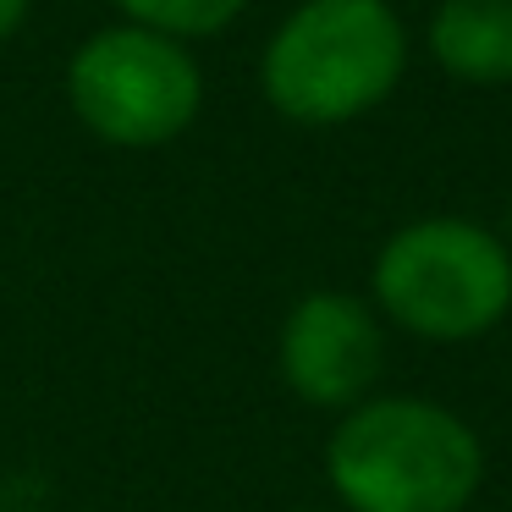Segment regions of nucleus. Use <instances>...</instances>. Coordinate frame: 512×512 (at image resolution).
<instances>
[{
  "mask_svg": "<svg viewBox=\"0 0 512 512\" xmlns=\"http://www.w3.org/2000/svg\"><path fill=\"white\" fill-rule=\"evenodd\" d=\"M435 67L468 89L512 83V0H441L424 28Z\"/></svg>",
  "mask_w": 512,
  "mask_h": 512,
  "instance_id": "423d86ee",
  "label": "nucleus"
},
{
  "mask_svg": "<svg viewBox=\"0 0 512 512\" xmlns=\"http://www.w3.org/2000/svg\"><path fill=\"white\" fill-rule=\"evenodd\" d=\"M28 6H34V0H0V45L28 23Z\"/></svg>",
  "mask_w": 512,
  "mask_h": 512,
  "instance_id": "6e6552de",
  "label": "nucleus"
},
{
  "mask_svg": "<svg viewBox=\"0 0 512 512\" xmlns=\"http://www.w3.org/2000/svg\"><path fill=\"white\" fill-rule=\"evenodd\" d=\"M347 512H463L485 485V441L435 397H364L325 441Z\"/></svg>",
  "mask_w": 512,
  "mask_h": 512,
  "instance_id": "f257e3e1",
  "label": "nucleus"
},
{
  "mask_svg": "<svg viewBox=\"0 0 512 512\" xmlns=\"http://www.w3.org/2000/svg\"><path fill=\"white\" fill-rule=\"evenodd\" d=\"M243 6L248 0H116V12H122L133 28L166 34V39H177V45L221 34Z\"/></svg>",
  "mask_w": 512,
  "mask_h": 512,
  "instance_id": "0eeeda50",
  "label": "nucleus"
},
{
  "mask_svg": "<svg viewBox=\"0 0 512 512\" xmlns=\"http://www.w3.org/2000/svg\"><path fill=\"white\" fill-rule=\"evenodd\" d=\"M408 72V28L391 0H303L259 56L270 111L298 127H342L391 100Z\"/></svg>",
  "mask_w": 512,
  "mask_h": 512,
  "instance_id": "f03ea898",
  "label": "nucleus"
},
{
  "mask_svg": "<svg viewBox=\"0 0 512 512\" xmlns=\"http://www.w3.org/2000/svg\"><path fill=\"white\" fill-rule=\"evenodd\" d=\"M281 380L309 408H358L386 369L380 314L353 292H309L281 320Z\"/></svg>",
  "mask_w": 512,
  "mask_h": 512,
  "instance_id": "39448f33",
  "label": "nucleus"
},
{
  "mask_svg": "<svg viewBox=\"0 0 512 512\" xmlns=\"http://www.w3.org/2000/svg\"><path fill=\"white\" fill-rule=\"evenodd\" d=\"M375 309L419 342H474L512 314V248L463 215H424L380 243Z\"/></svg>",
  "mask_w": 512,
  "mask_h": 512,
  "instance_id": "7ed1b4c3",
  "label": "nucleus"
},
{
  "mask_svg": "<svg viewBox=\"0 0 512 512\" xmlns=\"http://www.w3.org/2000/svg\"><path fill=\"white\" fill-rule=\"evenodd\" d=\"M67 105L100 144L160 149L199 122L204 78L188 45L133 23H111L72 50Z\"/></svg>",
  "mask_w": 512,
  "mask_h": 512,
  "instance_id": "20e7f679",
  "label": "nucleus"
}]
</instances>
